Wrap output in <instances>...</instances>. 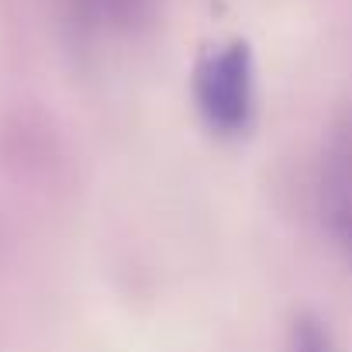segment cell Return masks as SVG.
Here are the masks:
<instances>
[{"mask_svg": "<svg viewBox=\"0 0 352 352\" xmlns=\"http://www.w3.org/2000/svg\"><path fill=\"white\" fill-rule=\"evenodd\" d=\"M194 94L204 121L221 131L235 135L249 124L252 114V59L242 42L211 52L194 76Z\"/></svg>", "mask_w": 352, "mask_h": 352, "instance_id": "1", "label": "cell"}, {"mask_svg": "<svg viewBox=\"0 0 352 352\" xmlns=\"http://www.w3.org/2000/svg\"><path fill=\"white\" fill-rule=\"evenodd\" d=\"M83 18H90L94 25H111V28H124L131 25L138 14H145L148 0H73Z\"/></svg>", "mask_w": 352, "mask_h": 352, "instance_id": "2", "label": "cell"}, {"mask_svg": "<svg viewBox=\"0 0 352 352\" xmlns=\"http://www.w3.org/2000/svg\"><path fill=\"white\" fill-rule=\"evenodd\" d=\"M290 352H335L331 335L314 318H297L290 328Z\"/></svg>", "mask_w": 352, "mask_h": 352, "instance_id": "3", "label": "cell"}, {"mask_svg": "<svg viewBox=\"0 0 352 352\" xmlns=\"http://www.w3.org/2000/svg\"><path fill=\"white\" fill-rule=\"evenodd\" d=\"M345 239H349V245H352V218H345Z\"/></svg>", "mask_w": 352, "mask_h": 352, "instance_id": "4", "label": "cell"}]
</instances>
